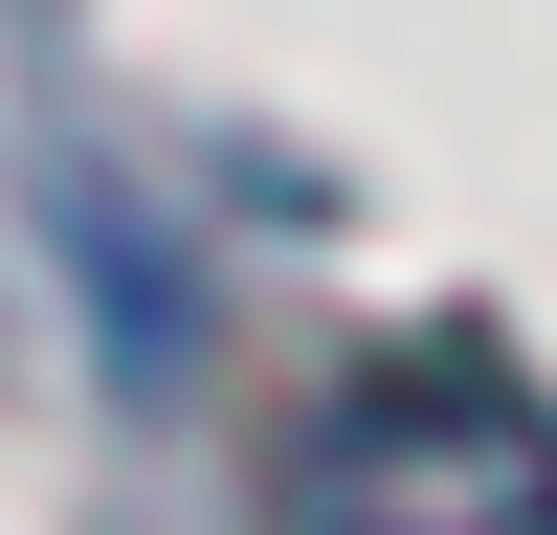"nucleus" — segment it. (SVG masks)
Segmentation results:
<instances>
[{
    "mask_svg": "<svg viewBox=\"0 0 557 535\" xmlns=\"http://www.w3.org/2000/svg\"><path fill=\"white\" fill-rule=\"evenodd\" d=\"M290 535H557V401L491 357H401L290 446Z\"/></svg>",
    "mask_w": 557,
    "mask_h": 535,
    "instance_id": "nucleus-1",
    "label": "nucleus"
}]
</instances>
